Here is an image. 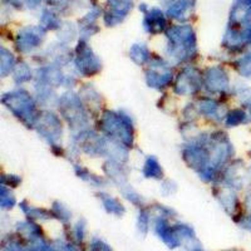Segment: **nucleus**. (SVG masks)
Here are the masks:
<instances>
[{"instance_id": "1", "label": "nucleus", "mask_w": 251, "mask_h": 251, "mask_svg": "<svg viewBox=\"0 0 251 251\" xmlns=\"http://www.w3.org/2000/svg\"><path fill=\"white\" fill-rule=\"evenodd\" d=\"M250 226H251V219H250Z\"/></svg>"}]
</instances>
